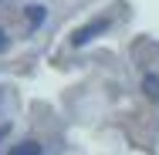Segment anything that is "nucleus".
<instances>
[{"label": "nucleus", "mask_w": 159, "mask_h": 155, "mask_svg": "<svg viewBox=\"0 0 159 155\" xmlns=\"http://www.w3.org/2000/svg\"><path fill=\"white\" fill-rule=\"evenodd\" d=\"M105 27H108V20H105V17H98V20H92V24L78 27V31H75V37H71V44H75V47H81V44H88L92 37H98Z\"/></svg>", "instance_id": "obj_1"}, {"label": "nucleus", "mask_w": 159, "mask_h": 155, "mask_svg": "<svg viewBox=\"0 0 159 155\" xmlns=\"http://www.w3.org/2000/svg\"><path fill=\"white\" fill-rule=\"evenodd\" d=\"M41 20H44V7H41V3H34V7H27V24H31V27H37Z\"/></svg>", "instance_id": "obj_3"}, {"label": "nucleus", "mask_w": 159, "mask_h": 155, "mask_svg": "<svg viewBox=\"0 0 159 155\" xmlns=\"http://www.w3.org/2000/svg\"><path fill=\"white\" fill-rule=\"evenodd\" d=\"M142 88L152 94V98H159V78L156 74H146V81H142Z\"/></svg>", "instance_id": "obj_4"}, {"label": "nucleus", "mask_w": 159, "mask_h": 155, "mask_svg": "<svg viewBox=\"0 0 159 155\" xmlns=\"http://www.w3.org/2000/svg\"><path fill=\"white\" fill-rule=\"evenodd\" d=\"M7 47H10V37H7V34L0 31V51H7Z\"/></svg>", "instance_id": "obj_5"}, {"label": "nucleus", "mask_w": 159, "mask_h": 155, "mask_svg": "<svg viewBox=\"0 0 159 155\" xmlns=\"http://www.w3.org/2000/svg\"><path fill=\"white\" fill-rule=\"evenodd\" d=\"M10 155H44V152H41V145H37V142H20V145H14V149H10Z\"/></svg>", "instance_id": "obj_2"}]
</instances>
